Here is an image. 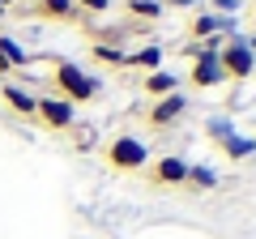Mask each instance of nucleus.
<instances>
[{
  "label": "nucleus",
  "instance_id": "nucleus-4",
  "mask_svg": "<svg viewBox=\"0 0 256 239\" xmlns=\"http://www.w3.org/2000/svg\"><path fill=\"white\" fill-rule=\"evenodd\" d=\"M222 77V64H218V43H210L201 52V64H196V73H192V82H201V86H214Z\"/></svg>",
  "mask_w": 256,
  "mask_h": 239
},
{
  "label": "nucleus",
  "instance_id": "nucleus-2",
  "mask_svg": "<svg viewBox=\"0 0 256 239\" xmlns=\"http://www.w3.org/2000/svg\"><path fill=\"white\" fill-rule=\"evenodd\" d=\"M107 162L120 166V171H137V166H146V146L137 137H116L107 150Z\"/></svg>",
  "mask_w": 256,
  "mask_h": 239
},
{
  "label": "nucleus",
  "instance_id": "nucleus-19",
  "mask_svg": "<svg viewBox=\"0 0 256 239\" xmlns=\"http://www.w3.org/2000/svg\"><path fill=\"white\" fill-rule=\"evenodd\" d=\"M86 9H107V0H82Z\"/></svg>",
  "mask_w": 256,
  "mask_h": 239
},
{
  "label": "nucleus",
  "instance_id": "nucleus-1",
  "mask_svg": "<svg viewBox=\"0 0 256 239\" xmlns=\"http://www.w3.org/2000/svg\"><path fill=\"white\" fill-rule=\"evenodd\" d=\"M56 86L68 94V102H73V98H94V94H98V82H94L90 73H82L77 64H68V60L56 64Z\"/></svg>",
  "mask_w": 256,
  "mask_h": 239
},
{
  "label": "nucleus",
  "instance_id": "nucleus-18",
  "mask_svg": "<svg viewBox=\"0 0 256 239\" xmlns=\"http://www.w3.org/2000/svg\"><path fill=\"white\" fill-rule=\"evenodd\" d=\"M210 132H214L218 141H226V137H230V124H226V120H214V124H210Z\"/></svg>",
  "mask_w": 256,
  "mask_h": 239
},
{
  "label": "nucleus",
  "instance_id": "nucleus-14",
  "mask_svg": "<svg viewBox=\"0 0 256 239\" xmlns=\"http://www.w3.org/2000/svg\"><path fill=\"white\" fill-rule=\"evenodd\" d=\"M158 60H162L158 47H146V52H137V56H124V64H146V68H154Z\"/></svg>",
  "mask_w": 256,
  "mask_h": 239
},
{
  "label": "nucleus",
  "instance_id": "nucleus-8",
  "mask_svg": "<svg viewBox=\"0 0 256 239\" xmlns=\"http://www.w3.org/2000/svg\"><path fill=\"white\" fill-rule=\"evenodd\" d=\"M180 111H184V98H180V94H166V98L154 107V116H150V120H154V124H171Z\"/></svg>",
  "mask_w": 256,
  "mask_h": 239
},
{
  "label": "nucleus",
  "instance_id": "nucleus-3",
  "mask_svg": "<svg viewBox=\"0 0 256 239\" xmlns=\"http://www.w3.org/2000/svg\"><path fill=\"white\" fill-rule=\"evenodd\" d=\"M47 128H73V102L68 98H38V111Z\"/></svg>",
  "mask_w": 256,
  "mask_h": 239
},
{
  "label": "nucleus",
  "instance_id": "nucleus-5",
  "mask_svg": "<svg viewBox=\"0 0 256 239\" xmlns=\"http://www.w3.org/2000/svg\"><path fill=\"white\" fill-rule=\"evenodd\" d=\"M154 180H158V184H184V180H188V162H180V158H162V162L154 166Z\"/></svg>",
  "mask_w": 256,
  "mask_h": 239
},
{
  "label": "nucleus",
  "instance_id": "nucleus-11",
  "mask_svg": "<svg viewBox=\"0 0 256 239\" xmlns=\"http://www.w3.org/2000/svg\"><path fill=\"white\" fill-rule=\"evenodd\" d=\"M252 150H256V141H248V137H235V132L226 137V154H230V158H248Z\"/></svg>",
  "mask_w": 256,
  "mask_h": 239
},
{
  "label": "nucleus",
  "instance_id": "nucleus-20",
  "mask_svg": "<svg viewBox=\"0 0 256 239\" xmlns=\"http://www.w3.org/2000/svg\"><path fill=\"white\" fill-rule=\"evenodd\" d=\"M4 4H9V0H0V13H4Z\"/></svg>",
  "mask_w": 256,
  "mask_h": 239
},
{
  "label": "nucleus",
  "instance_id": "nucleus-9",
  "mask_svg": "<svg viewBox=\"0 0 256 239\" xmlns=\"http://www.w3.org/2000/svg\"><path fill=\"white\" fill-rule=\"evenodd\" d=\"M0 56H4V60H9L13 68H22V64H30V52L22 43H13V38H0Z\"/></svg>",
  "mask_w": 256,
  "mask_h": 239
},
{
  "label": "nucleus",
  "instance_id": "nucleus-16",
  "mask_svg": "<svg viewBox=\"0 0 256 239\" xmlns=\"http://www.w3.org/2000/svg\"><path fill=\"white\" fill-rule=\"evenodd\" d=\"M132 13H141V18H158L162 4H158V0H132Z\"/></svg>",
  "mask_w": 256,
  "mask_h": 239
},
{
  "label": "nucleus",
  "instance_id": "nucleus-6",
  "mask_svg": "<svg viewBox=\"0 0 256 239\" xmlns=\"http://www.w3.org/2000/svg\"><path fill=\"white\" fill-rule=\"evenodd\" d=\"M4 98H9V107L22 111V116H34V111H38V98H34V94H26L22 86H4Z\"/></svg>",
  "mask_w": 256,
  "mask_h": 239
},
{
  "label": "nucleus",
  "instance_id": "nucleus-10",
  "mask_svg": "<svg viewBox=\"0 0 256 239\" xmlns=\"http://www.w3.org/2000/svg\"><path fill=\"white\" fill-rule=\"evenodd\" d=\"M38 13H47V18H73V0H38Z\"/></svg>",
  "mask_w": 256,
  "mask_h": 239
},
{
  "label": "nucleus",
  "instance_id": "nucleus-17",
  "mask_svg": "<svg viewBox=\"0 0 256 239\" xmlns=\"http://www.w3.org/2000/svg\"><path fill=\"white\" fill-rule=\"evenodd\" d=\"M98 52V60H107V64H124V52H116V47H94Z\"/></svg>",
  "mask_w": 256,
  "mask_h": 239
},
{
  "label": "nucleus",
  "instance_id": "nucleus-7",
  "mask_svg": "<svg viewBox=\"0 0 256 239\" xmlns=\"http://www.w3.org/2000/svg\"><path fill=\"white\" fill-rule=\"evenodd\" d=\"M226 68H230V73H239V77L252 68V52H248V43H230V52H226Z\"/></svg>",
  "mask_w": 256,
  "mask_h": 239
},
{
  "label": "nucleus",
  "instance_id": "nucleus-12",
  "mask_svg": "<svg viewBox=\"0 0 256 239\" xmlns=\"http://www.w3.org/2000/svg\"><path fill=\"white\" fill-rule=\"evenodd\" d=\"M146 90H150V94H175V77H171V73H154V77L146 82Z\"/></svg>",
  "mask_w": 256,
  "mask_h": 239
},
{
  "label": "nucleus",
  "instance_id": "nucleus-15",
  "mask_svg": "<svg viewBox=\"0 0 256 239\" xmlns=\"http://www.w3.org/2000/svg\"><path fill=\"white\" fill-rule=\"evenodd\" d=\"M226 18H196V34H210V30H226Z\"/></svg>",
  "mask_w": 256,
  "mask_h": 239
},
{
  "label": "nucleus",
  "instance_id": "nucleus-21",
  "mask_svg": "<svg viewBox=\"0 0 256 239\" xmlns=\"http://www.w3.org/2000/svg\"><path fill=\"white\" fill-rule=\"evenodd\" d=\"M175 4H188V0H175Z\"/></svg>",
  "mask_w": 256,
  "mask_h": 239
},
{
  "label": "nucleus",
  "instance_id": "nucleus-13",
  "mask_svg": "<svg viewBox=\"0 0 256 239\" xmlns=\"http://www.w3.org/2000/svg\"><path fill=\"white\" fill-rule=\"evenodd\" d=\"M188 180L196 188H214V184H218V175H214L210 166H188Z\"/></svg>",
  "mask_w": 256,
  "mask_h": 239
}]
</instances>
